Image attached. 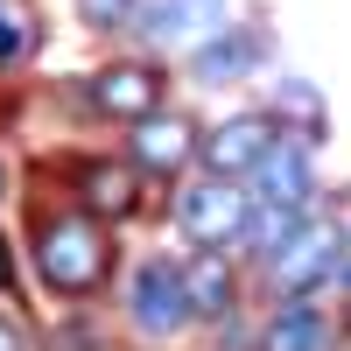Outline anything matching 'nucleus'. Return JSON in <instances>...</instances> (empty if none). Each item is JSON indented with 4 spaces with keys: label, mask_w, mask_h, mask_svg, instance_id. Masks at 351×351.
<instances>
[{
    "label": "nucleus",
    "mask_w": 351,
    "mask_h": 351,
    "mask_svg": "<svg viewBox=\"0 0 351 351\" xmlns=\"http://www.w3.org/2000/svg\"><path fill=\"white\" fill-rule=\"evenodd\" d=\"M36 267H43V281L56 295H92L106 281V267H112V246H106V232L92 218H56L36 239Z\"/></svg>",
    "instance_id": "1"
},
{
    "label": "nucleus",
    "mask_w": 351,
    "mask_h": 351,
    "mask_svg": "<svg viewBox=\"0 0 351 351\" xmlns=\"http://www.w3.org/2000/svg\"><path fill=\"white\" fill-rule=\"evenodd\" d=\"M246 211H253V197H246V190H232V176H204V183H197V190H183V204H176L183 232H190L204 253H218L225 239H239Z\"/></svg>",
    "instance_id": "2"
},
{
    "label": "nucleus",
    "mask_w": 351,
    "mask_h": 351,
    "mask_svg": "<svg viewBox=\"0 0 351 351\" xmlns=\"http://www.w3.org/2000/svg\"><path fill=\"white\" fill-rule=\"evenodd\" d=\"M127 309H134V324L148 330V337H176V330L190 324V302H183V274H176L169 260H141Z\"/></svg>",
    "instance_id": "3"
},
{
    "label": "nucleus",
    "mask_w": 351,
    "mask_h": 351,
    "mask_svg": "<svg viewBox=\"0 0 351 351\" xmlns=\"http://www.w3.org/2000/svg\"><path fill=\"white\" fill-rule=\"evenodd\" d=\"M337 260H344V232H337V225H309V232L295 225V239L274 253V281L288 288V295H302V288L330 281Z\"/></svg>",
    "instance_id": "4"
},
{
    "label": "nucleus",
    "mask_w": 351,
    "mask_h": 351,
    "mask_svg": "<svg viewBox=\"0 0 351 351\" xmlns=\"http://www.w3.org/2000/svg\"><path fill=\"white\" fill-rule=\"evenodd\" d=\"M309 190H316V176H309V148H302V141H274V148L260 155V169H253V204L309 211Z\"/></svg>",
    "instance_id": "5"
},
{
    "label": "nucleus",
    "mask_w": 351,
    "mask_h": 351,
    "mask_svg": "<svg viewBox=\"0 0 351 351\" xmlns=\"http://www.w3.org/2000/svg\"><path fill=\"white\" fill-rule=\"evenodd\" d=\"M155 99H162V77L148 64H112V71L92 77V106L112 112V120H148Z\"/></svg>",
    "instance_id": "6"
},
{
    "label": "nucleus",
    "mask_w": 351,
    "mask_h": 351,
    "mask_svg": "<svg viewBox=\"0 0 351 351\" xmlns=\"http://www.w3.org/2000/svg\"><path fill=\"white\" fill-rule=\"evenodd\" d=\"M267 148H274L267 120H225L211 141H204V162H211V176H253Z\"/></svg>",
    "instance_id": "7"
},
{
    "label": "nucleus",
    "mask_w": 351,
    "mask_h": 351,
    "mask_svg": "<svg viewBox=\"0 0 351 351\" xmlns=\"http://www.w3.org/2000/svg\"><path fill=\"white\" fill-rule=\"evenodd\" d=\"M190 120H176V112H148V120H134V162L141 169H176V162H183L190 155Z\"/></svg>",
    "instance_id": "8"
},
{
    "label": "nucleus",
    "mask_w": 351,
    "mask_h": 351,
    "mask_svg": "<svg viewBox=\"0 0 351 351\" xmlns=\"http://www.w3.org/2000/svg\"><path fill=\"white\" fill-rule=\"evenodd\" d=\"M183 302H190V316H204V324H218V316L232 309V267H225V253H197L190 260Z\"/></svg>",
    "instance_id": "9"
},
{
    "label": "nucleus",
    "mask_w": 351,
    "mask_h": 351,
    "mask_svg": "<svg viewBox=\"0 0 351 351\" xmlns=\"http://www.w3.org/2000/svg\"><path fill=\"white\" fill-rule=\"evenodd\" d=\"M77 190H84V204H92L99 218H127L134 204H141V197H134V190H141V183H134V169H120V162H84Z\"/></svg>",
    "instance_id": "10"
},
{
    "label": "nucleus",
    "mask_w": 351,
    "mask_h": 351,
    "mask_svg": "<svg viewBox=\"0 0 351 351\" xmlns=\"http://www.w3.org/2000/svg\"><path fill=\"white\" fill-rule=\"evenodd\" d=\"M134 28L148 36H190V28H218V0H141Z\"/></svg>",
    "instance_id": "11"
},
{
    "label": "nucleus",
    "mask_w": 351,
    "mask_h": 351,
    "mask_svg": "<svg viewBox=\"0 0 351 351\" xmlns=\"http://www.w3.org/2000/svg\"><path fill=\"white\" fill-rule=\"evenodd\" d=\"M267 351H330V324H324V309L288 302L274 324H267Z\"/></svg>",
    "instance_id": "12"
},
{
    "label": "nucleus",
    "mask_w": 351,
    "mask_h": 351,
    "mask_svg": "<svg viewBox=\"0 0 351 351\" xmlns=\"http://www.w3.org/2000/svg\"><path fill=\"white\" fill-rule=\"evenodd\" d=\"M246 64H253V36H239V28H225L218 43L197 49V77H204V84H232Z\"/></svg>",
    "instance_id": "13"
},
{
    "label": "nucleus",
    "mask_w": 351,
    "mask_h": 351,
    "mask_svg": "<svg viewBox=\"0 0 351 351\" xmlns=\"http://www.w3.org/2000/svg\"><path fill=\"white\" fill-rule=\"evenodd\" d=\"M295 225H302V211H281V204H253V211H246V225H239V239L253 246V253H281L288 239H295Z\"/></svg>",
    "instance_id": "14"
},
{
    "label": "nucleus",
    "mask_w": 351,
    "mask_h": 351,
    "mask_svg": "<svg viewBox=\"0 0 351 351\" xmlns=\"http://www.w3.org/2000/svg\"><path fill=\"white\" fill-rule=\"evenodd\" d=\"M28 49H36V14H21L14 0H0V64H14Z\"/></svg>",
    "instance_id": "15"
},
{
    "label": "nucleus",
    "mask_w": 351,
    "mask_h": 351,
    "mask_svg": "<svg viewBox=\"0 0 351 351\" xmlns=\"http://www.w3.org/2000/svg\"><path fill=\"white\" fill-rule=\"evenodd\" d=\"M134 8H141V0H77L84 28H127V21H134Z\"/></svg>",
    "instance_id": "16"
},
{
    "label": "nucleus",
    "mask_w": 351,
    "mask_h": 351,
    "mask_svg": "<svg viewBox=\"0 0 351 351\" xmlns=\"http://www.w3.org/2000/svg\"><path fill=\"white\" fill-rule=\"evenodd\" d=\"M0 351H28V344H21V330H14V324H0Z\"/></svg>",
    "instance_id": "17"
},
{
    "label": "nucleus",
    "mask_w": 351,
    "mask_h": 351,
    "mask_svg": "<svg viewBox=\"0 0 351 351\" xmlns=\"http://www.w3.org/2000/svg\"><path fill=\"white\" fill-rule=\"evenodd\" d=\"M0 288H8V246H0Z\"/></svg>",
    "instance_id": "18"
},
{
    "label": "nucleus",
    "mask_w": 351,
    "mask_h": 351,
    "mask_svg": "<svg viewBox=\"0 0 351 351\" xmlns=\"http://www.w3.org/2000/svg\"><path fill=\"white\" fill-rule=\"evenodd\" d=\"M0 190H8V176H0Z\"/></svg>",
    "instance_id": "19"
}]
</instances>
